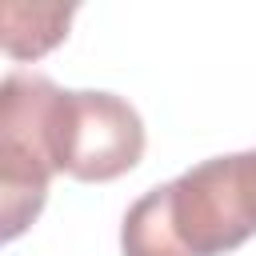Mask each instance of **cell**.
<instances>
[{
  "label": "cell",
  "instance_id": "obj_4",
  "mask_svg": "<svg viewBox=\"0 0 256 256\" xmlns=\"http://www.w3.org/2000/svg\"><path fill=\"white\" fill-rule=\"evenodd\" d=\"M76 8L72 4H16L0 8V44L12 60H36L68 36Z\"/></svg>",
  "mask_w": 256,
  "mask_h": 256
},
{
  "label": "cell",
  "instance_id": "obj_1",
  "mask_svg": "<svg viewBox=\"0 0 256 256\" xmlns=\"http://www.w3.org/2000/svg\"><path fill=\"white\" fill-rule=\"evenodd\" d=\"M256 236V148L148 188L120 224L124 256H224Z\"/></svg>",
  "mask_w": 256,
  "mask_h": 256
},
{
  "label": "cell",
  "instance_id": "obj_3",
  "mask_svg": "<svg viewBox=\"0 0 256 256\" xmlns=\"http://www.w3.org/2000/svg\"><path fill=\"white\" fill-rule=\"evenodd\" d=\"M56 84L36 72H8L0 84V212L4 240H16L44 208L56 176L48 152V100Z\"/></svg>",
  "mask_w": 256,
  "mask_h": 256
},
{
  "label": "cell",
  "instance_id": "obj_2",
  "mask_svg": "<svg viewBox=\"0 0 256 256\" xmlns=\"http://www.w3.org/2000/svg\"><path fill=\"white\" fill-rule=\"evenodd\" d=\"M48 152L56 172L76 180H116L144 156V120L116 92H68L48 100Z\"/></svg>",
  "mask_w": 256,
  "mask_h": 256
}]
</instances>
